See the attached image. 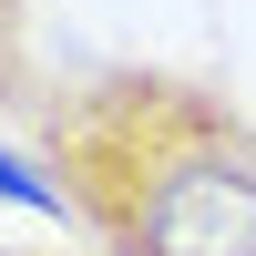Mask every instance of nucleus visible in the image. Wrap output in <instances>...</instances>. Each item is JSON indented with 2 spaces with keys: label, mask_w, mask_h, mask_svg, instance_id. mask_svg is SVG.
<instances>
[{
  "label": "nucleus",
  "mask_w": 256,
  "mask_h": 256,
  "mask_svg": "<svg viewBox=\"0 0 256 256\" xmlns=\"http://www.w3.org/2000/svg\"><path fill=\"white\" fill-rule=\"evenodd\" d=\"M0 195H10L20 216H52V226H72V205H62V184H52V164H41V154L20 164L10 144H0Z\"/></svg>",
  "instance_id": "obj_3"
},
{
  "label": "nucleus",
  "mask_w": 256,
  "mask_h": 256,
  "mask_svg": "<svg viewBox=\"0 0 256 256\" xmlns=\"http://www.w3.org/2000/svg\"><path fill=\"white\" fill-rule=\"evenodd\" d=\"M31 154L92 256H256V113L195 72L102 62L41 82Z\"/></svg>",
  "instance_id": "obj_1"
},
{
  "label": "nucleus",
  "mask_w": 256,
  "mask_h": 256,
  "mask_svg": "<svg viewBox=\"0 0 256 256\" xmlns=\"http://www.w3.org/2000/svg\"><path fill=\"white\" fill-rule=\"evenodd\" d=\"M0 102H10V113L41 102V72H31V0H0Z\"/></svg>",
  "instance_id": "obj_2"
}]
</instances>
